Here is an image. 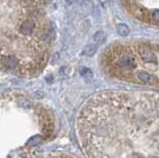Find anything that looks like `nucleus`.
<instances>
[{"label":"nucleus","mask_w":159,"mask_h":158,"mask_svg":"<svg viewBox=\"0 0 159 158\" xmlns=\"http://www.w3.org/2000/svg\"><path fill=\"white\" fill-rule=\"evenodd\" d=\"M55 31L46 10L1 8V69L31 78L51 57Z\"/></svg>","instance_id":"nucleus-2"},{"label":"nucleus","mask_w":159,"mask_h":158,"mask_svg":"<svg viewBox=\"0 0 159 158\" xmlns=\"http://www.w3.org/2000/svg\"><path fill=\"white\" fill-rule=\"evenodd\" d=\"M101 65L114 80L159 88V40L114 42L103 50Z\"/></svg>","instance_id":"nucleus-3"},{"label":"nucleus","mask_w":159,"mask_h":158,"mask_svg":"<svg viewBox=\"0 0 159 158\" xmlns=\"http://www.w3.org/2000/svg\"><path fill=\"white\" fill-rule=\"evenodd\" d=\"M127 13L145 25L159 27V0H122Z\"/></svg>","instance_id":"nucleus-4"},{"label":"nucleus","mask_w":159,"mask_h":158,"mask_svg":"<svg viewBox=\"0 0 159 158\" xmlns=\"http://www.w3.org/2000/svg\"><path fill=\"white\" fill-rule=\"evenodd\" d=\"M77 131L89 158H159V93H98L80 110Z\"/></svg>","instance_id":"nucleus-1"}]
</instances>
